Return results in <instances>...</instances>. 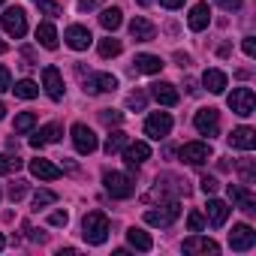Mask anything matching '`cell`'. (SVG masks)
<instances>
[{"instance_id": "cell-1", "label": "cell", "mask_w": 256, "mask_h": 256, "mask_svg": "<svg viewBox=\"0 0 256 256\" xmlns=\"http://www.w3.org/2000/svg\"><path fill=\"white\" fill-rule=\"evenodd\" d=\"M82 238L88 244H102L108 238V217L102 211H90L82 220Z\"/></svg>"}, {"instance_id": "cell-2", "label": "cell", "mask_w": 256, "mask_h": 256, "mask_svg": "<svg viewBox=\"0 0 256 256\" xmlns=\"http://www.w3.org/2000/svg\"><path fill=\"white\" fill-rule=\"evenodd\" d=\"M102 184H106L108 196H114V199H130V196L136 193L133 178L124 175V172H106V175H102Z\"/></svg>"}, {"instance_id": "cell-3", "label": "cell", "mask_w": 256, "mask_h": 256, "mask_svg": "<svg viewBox=\"0 0 256 256\" xmlns=\"http://www.w3.org/2000/svg\"><path fill=\"white\" fill-rule=\"evenodd\" d=\"M4 30H6L10 36H16V40H22V36L28 34V16H24L22 6H10V10L4 12Z\"/></svg>"}, {"instance_id": "cell-4", "label": "cell", "mask_w": 256, "mask_h": 256, "mask_svg": "<svg viewBox=\"0 0 256 256\" xmlns=\"http://www.w3.org/2000/svg\"><path fill=\"white\" fill-rule=\"evenodd\" d=\"M229 108H232L235 114H241V118L253 114V108H256V96H253V90H250V88H235V90L229 94Z\"/></svg>"}, {"instance_id": "cell-5", "label": "cell", "mask_w": 256, "mask_h": 256, "mask_svg": "<svg viewBox=\"0 0 256 256\" xmlns=\"http://www.w3.org/2000/svg\"><path fill=\"white\" fill-rule=\"evenodd\" d=\"M169 130H172V114L169 112H154L148 120H145V136H151V139H166L169 136Z\"/></svg>"}, {"instance_id": "cell-6", "label": "cell", "mask_w": 256, "mask_h": 256, "mask_svg": "<svg viewBox=\"0 0 256 256\" xmlns=\"http://www.w3.org/2000/svg\"><path fill=\"white\" fill-rule=\"evenodd\" d=\"M181 214V205L178 202H169V205H163L160 211H145V223H151V226H160V229H166V226H172L175 223V217Z\"/></svg>"}, {"instance_id": "cell-7", "label": "cell", "mask_w": 256, "mask_h": 256, "mask_svg": "<svg viewBox=\"0 0 256 256\" xmlns=\"http://www.w3.org/2000/svg\"><path fill=\"white\" fill-rule=\"evenodd\" d=\"M193 124H196V130L202 136H217L220 133V114H217V108H199L196 118H193Z\"/></svg>"}, {"instance_id": "cell-8", "label": "cell", "mask_w": 256, "mask_h": 256, "mask_svg": "<svg viewBox=\"0 0 256 256\" xmlns=\"http://www.w3.org/2000/svg\"><path fill=\"white\" fill-rule=\"evenodd\" d=\"M72 145H76L78 154H94L96 151V136H94V130L88 124H76L72 126Z\"/></svg>"}, {"instance_id": "cell-9", "label": "cell", "mask_w": 256, "mask_h": 256, "mask_svg": "<svg viewBox=\"0 0 256 256\" xmlns=\"http://www.w3.org/2000/svg\"><path fill=\"white\" fill-rule=\"evenodd\" d=\"M256 244V232L247 226V223H238V226H232V232H229V247L232 250H250Z\"/></svg>"}, {"instance_id": "cell-10", "label": "cell", "mask_w": 256, "mask_h": 256, "mask_svg": "<svg viewBox=\"0 0 256 256\" xmlns=\"http://www.w3.org/2000/svg\"><path fill=\"white\" fill-rule=\"evenodd\" d=\"M208 157H211L208 142H187L181 148V160L190 163V166H202V163H208Z\"/></svg>"}, {"instance_id": "cell-11", "label": "cell", "mask_w": 256, "mask_h": 256, "mask_svg": "<svg viewBox=\"0 0 256 256\" xmlns=\"http://www.w3.org/2000/svg\"><path fill=\"white\" fill-rule=\"evenodd\" d=\"M226 190H229V199H232L241 211H247V214H253V211H256V196L250 193V187H247V184H229Z\"/></svg>"}, {"instance_id": "cell-12", "label": "cell", "mask_w": 256, "mask_h": 256, "mask_svg": "<svg viewBox=\"0 0 256 256\" xmlns=\"http://www.w3.org/2000/svg\"><path fill=\"white\" fill-rule=\"evenodd\" d=\"M64 40H66V46H70V48H76V52H84V48L94 42L90 30H88V28H82V24H70V28H66V34H64Z\"/></svg>"}, {"instance_id": "cell-13", "label": "cell", "mask_w": 256, "mask_h": 256, "mask_svg": "<svg viewBox=\"0 0 256 256\" xmlns=\"http://www.w3.org/2000/svg\"><path fill=\"white\" fill-rule=\"evenodd\" d=\"M114 88H118V78L112 72H96L84 82V94H108Z\"/></svg>"}, {"instance_id": "cell-14", "label": "cell", "mask_w": 256, "mask_h": 256, "mask_svg": "<svg viewBox=\"0 0 256 256\" xmlns=\"http://www.w3.org/2000/svg\"><path fill=\"white\" fill-rule=\"evenodd\" d=\"M42 84H46V94L52 100H64V78H60L58 66H46L42 70Z\"/></svg>"}, {"instance_id": "cell-15", "label": "cell", "mask_w": 256, "mask_h": 256, "mask_svg": "<svg viewBox=\"0 0 256 256\" xmlns=\"http://www.w3.org/2000/svg\"><path fill=\"white\" fill-rule=\"evenodd\" d=\"M151 157V148L145 145V142H126L124 145V160H126V166H130V169H136V166H142L145 160Z\"/></svg>"}, {"instance_id": "cell-16", "label": "cell", "mask_w": 256, "mask_h": 256, "mask_svg": "<svg viewBox=\"0 0 256 256\" xmlns=\"http://www.w3.org/2000/svg\"><path fill=\"white\" fill-rule=\"evenodd\" d=\"M130 36L136 40V42H151L154 36H157V28L148 22V18H142V16H136L133 22H130Z\"/></svg>"}, {"instance_id": "cell-17", "label": "cell", "mask_w": 256, "mask_h": 256, "mask_svg": "<svg viewBox=\"0 0 256 256\" xmlns=\"http://www.w3.org/2000/svg\"><path fill=\"white\" fill-rule=\"evenodd\" d=\"M151 96L160 102V106H178V90H175V84H169V82H154L151 84Z\"/></svg>"}, {"instance_id": "cell-18", "label": "cell", "mask_w": 256, "mask_h": 256, "mask_svg": "<svg viewBox=\"0 0 256 256\" xmlns=\"http://www.w3.org/2000/svg\"><path fill=\"white\" fill-rule=\"evenodd\" d=\"M229 145H232V148H241V151H253V145H256V130H250V126H238V130L229 133Z\"/></svg>"}, {"instance_id": "cell-19", "label": "cell", "mask_w": 256, "mask_h": 256, "mask_svg": "<svg viewBox=\"0 0 256 256\" xmlns=\"http://www.w3.org/2000/svg\"><path fill=\"white\" fill-rule=\"evenodd\" d=\"M60 136H64L60 124H46V126H42V130H40L36 136H30V145H34V148H42V145H54Z\"/></svg>"}, {"instance_id": "cell-20", "label": "cell", "mask_w": 256, "mask_h": 256, "mask_svg": "<svg viewBox=\"0 0 256 256\" xmlns=\"http://www.w3.org/2000/svg\"><path fill=\"white\" fill-rule=\"evenodd\" d=\"M187 24H190V30H205V28L211 24V10H208V4H196V6L190 10V16H187Z\"/></svg>"}, {"instance_id": "cell-21", "label": "cell", "mask_w": 256, "mask_h": 256, "mask_svg": "<svg viewBox=\"0 0 256 256\" xmlns=\"http://www.w3.org/2000/svg\"><path fill=\"white\" fill-rule=\"evenodd\" d=\"M205 214H208V223H211L214 229H220V226L226 223V217H229V205H226V202H220V199H208Z\"/></svg>"}, {"instance_id": "cell-22", "label": "cell", "mask_w": 256, "mask_h": 256, "mask_svg": "<svg viewBox=\"0 0 256 256\" xmlns=\"http://www.w3.org/2000/svg\"><path fill=\"white\" fill-rule=\"evenodd\" d=\"M30 172H34L36 178H42V181H58V178H60V169H58L54 163H48V160H42V157H36V160H30Z\"/></svg>"}, {"instance_id": "cell-23", "label": "cell", "mask_w": 256, "mask_h": 256, "mask_svg": "<svg viewBox=\"0 0 256 256\" xmlns=\"http://www.w3.org/2000/svg\"><path fill=\"white\" fill-rule=\"evenodd\" d=\"M36 40H40L42 48L54 52V48H58V30H54V24H52V22H42V24L36 28Z\"/></svg>"}, {"instance_id": "cell-24", "label": "cell", "mask_w": 256, "mask_h": 256, "mask_svg": "<svg viewBox=\"0 0 256 256\" xmlns=\"http://www.w3.org/2000/svg\"><path fill=\"white\" fill-rule=\"evenodd\" d=\"M220 247L211 241V238H199V235H193V238H187L184 241V253H217Z\"/></svg>"}, {"instance_id": "cell-25", "label": "cell", "mask_w": 256, "mask_h": 256, "mask_svg": "<svg viewBox=\"0 0 256 256\" xmlns=\"http://www.w3.org/2000/svg\"><path fill=\"white\" fill-rule=\"evenodd\" d=\"M133 64H136V72H148V76H154V72L163 70V60L157 54H136Z\"/></svg>"}, {"instance_id": "cell-26", "label": "cell", "mask_w": 256, "mask_h": 256, "mask_svg": "<svg viewBox=\"0 0 256 256\" xmlns=\"http://www.w3.org/2000/svg\"><path fill=\"white\" fill-rule=\"evenodd\" d=\"M202 84H205L211 94H223V90H226V72H220V70H205Z\"/></svg>"}, {"instance_id": "cell-27", "label": "cell", "mask_w": 256, "mask_h": 256, "mask_svg": "<svg viewBox=\"0 0 256 256\" xmlns=\"http://www.w3.org/2000/svg\"><path fill=\"white\" fill-rule=\"evenodd\" d=\"M126 238H130V244L136 247V250H142V253H148L151 247H154V241H151V235L145 232V229H130V232H126Z\"/></svg>"}, {"instance_id": "cell-28", "label": "cell", "mask_w": 256, "mask_h": 256, "mask_svg": "<svg viewBox=\"0 0 256 256\" xmlns=\"http://www.w3.org/2000/svg\"><path fill=\"white\" fill-rule=\"evenodd\" d=\"M100 24H102L108 34H112V30H118V28H120V10H118V6L102 10V12H100Z\"/></svg>"}, {"instance_id": "cell-29", "label": "cell", "mask_w": 256, "mask_h": 256, "mask_svg": "<svg viewBox=\"0 0 256 256\" xmlns=\"http://www.w3.org/2000/svg\"><path fill=\"white\" fill-rule=\"evenodd\" d=\"M126 142H130V139H126V133H120V130H114V133H112V136L106 139V148H102V151H106V154L112 157V154H118V151H124V145H126Z\"/></svg>"}, {"instance_id": "cell-30", "label": "cell", "mask_w": 256, "mask_h": 256, "mask_svg": "<svg viewBox=\"0 0 256 256\" xmlns=\"http://www.w3.org/2000/svg\"><path fill=\"white\" fill-rule=\"evenodd\" d=\"M10 90H16V96H22V100H34V96H40V88L30 82V78H22L16 88H10Z\"/></svg>"}, {"instance_id": "cell-31", "label": "cell", "mask_w": 256, "mask_h": 256, "mask_svg": "<svg viewBox=\"0 0 256 256\" xmlns=\"http://www.w3.org/2000/svg\"><path fill=\"white\" fill-rule=\"evenodd\" d=\"M22 169V157L18 154H0V175H10Z\"/></svg>"}, {"instance_id": "cell-32", "label": "cell", "mask_w": 256, "mask_h": 256, "mask_svg": "<svg viewBox=\"0 0 256 256\" xmlns=\"http://www.w3.org/2000/svg\"><path fill=\"white\" fill-rule=\"evenodd\" d=\"M118 54H120V40L114 36L100 40V58H118Z\"/></svg>"}, {"instance_id": "cell-33", "label": "cell", "mask_w": 256, "mask_h": 256, "mask_svg": "<svg viewBox=\"0 0 256 256\" xmlns=\"http://www.w3.org/2000/svg\"><path fill=\"white\" fill-rule=\"evenodd\" d=\"M34 126H36V114L34 112H22L16 118V133H30Z\"/></svg>"}, {"instance_id": "cell-34", "label": "cell", "mask_w": 256, "mask_h": 256, "mask_svg": "<svg viewBox=\"0 0 256 256\" xmlns=\"http://www.w3.org/2000/svg\"><path fill=\"white\" fill-rule=\"evenodd\" d=\"M52 202H58V193H52V190H36L34 193V208L40 211L42 205H52Z\"/></svg>"}, {"instance_id": "cell-35", "label": "cell", "mask_w": 256, "mask_h": 256, "mask_svg": "<svg viewBox=\"0 0 256 256\" xmlns=\"http://www.w3.org/2000/svg\"><path fill=\"white\" fill-rule=\"evenodd\" d=\"M34 4H36L46 16H60V12H64V6H60V4H54V0H34Z\"/></svg>"}, {"instance_id": "cell-36", "label": "cell", "mask_w": 256, "mask_h": 256, "mask_svg": "<svg viewBox=\"0 0 256 256\" xmlns=\"http://www.w3.org/2000/svg\"><path fill=\"white\" fill-rule=\"evenodd\" d=\"M120 118H124V114H120V112H114V108H102V112H100V120H102L106 126H114V124H120Z\"/></svg>"}, {"instance_id": "cell-37", "label": "cell", "mask_w": 256, "mask_h": 256, "mask_svg": "<svg viewBox=\"0 0 256 256\" xmlns=\"http://www.w3.org/2000/svg\"><path fill=\"white\" fill-rule=\"evenodd\" d=\"M24 193H28V181H16V184H10V199H12V202L24 199Z\"/></svg>"}, {"instance_id": "cell-38", "label": "cell", "mask_w": 256, "mask_h": 256, "mask_svg": "<svg viewBox=\"0 0 256 256\" xmlns=\"http://www.w3.org/2000/svg\"><path fill=\"white\" fill-rule=\"evenodd\" d=\"M202 226H205L202 214H199V211H190V214H187V229H190V232H202Z\"/></svg>"}, {"instance_id": "cell-39", "label": "cell", "mask_w": 256, "mask_h": 256, "mask_svg": "<svg viewBox=\"0 0 256 256\" xmlns=\"http://www.w3.org/2000/svg\"><path fill=\"white\" fill-rule=\"evenodd\" d=\"M126 106L136 108V112H142V108H145V94H142V90H133L130 96H126Z\"/></svg>"}, {"instance_id": "cell-40", "label": "cell", "mask_w": 256, "mask_h": 256, "mask_svg": "<svg viewBox=\"0 0 256 256\" xmlns=\"http://www.w3.org/2000/svg\"><path fill=\"white\" fill-rule=\"evenodd\" d=\"M199 184H202V193H208V196H211V193H217V187H220V184H217V178H211V175H205Z\"/></svg>"}, {"instance_id": "cell-41", "label": "cell", "mask_w": 256, "mask_h": 256, "mask_svg": "<svg viewBox=\"0 0 256 256\" xmlns=\"http://www.w3.org/2000/svg\"><path fill=\"white\" fill-rule=\"evenodd\" d=\"M12 88V78H10V70L4 66V64H0V94H4V90H10Z\"/></svg>"}, {"instance_id": "cell-42", "label": "cell", "mask_w": 256, "mask_h": 256, "mask_svg": "<svg viewBox=\"0 0 256 256\" xmlns=\"http://www.w3.org/2000/svg\"><path fill=\"white\" fill-rule=\"evenodd\" d=\"M48 223H52V226H66V223H70V214H66V211H54V214L48 217Z\"/></svg>"}, {"instance_id": "cell-43", "label": "cell", "mask_w": 256, "mask_h": 256, "mask_svg": "<svg viewBox=\"0 0 256 256\" xmlns=\"http://www.w3.org/2000/svg\"><path fill=\"white\" fill-rule=\"evenodd\" d=\"M217 6L226 10V12H238L241 10V0H217Z\"/></svg>"}, {"instance_id": "cell-44", "label": "cell", "mask_w": 256, "mask_h": 256, "mask_svg": "<svg viewBox=\"0 0 256 256\" xmlns=\"http://www.w3.org/2000/svg\"><path fill=\"white\" fill-rule=\"evenodd\" d=\"M241 48H244V54H247V58H256V40H253V36H244Z\"/></svg>"}, {"instance_id": "cell-45", "label": "cell", "mask_w": 256, "mask_h": 256, "mask_svg": "<svg viewBox=\"0 0 256 256\" xmlns=\"http://www.w3.org/2000/svg\"><path fill=\"white\" fill-rule=\"evenodd\" d=\"M96 4H100V0H78V10L82 12H90V10H96Z\"/></svg>"}, {"instance_id": "cell-46", "label": "cell", "mask_w": 256, "mask_h": 256, "mask_svg": "<svg viewBox=\"0 0 256 256\" xmlns=\"http://www.w3.org/2000/svg\"><path fill=\"white\" fill-rule=\"evenodd\" d=\"M160 4H163V6H166V10H178V6H181V4H184V0H160Z\"/></svg>"}, {"instance_id": "cell-47", "label": "cell", "mask_w": 256, "mask_h": 256, "mask_svg": "<svg viewBox=\"0 0 256 256\" xmlns=\"http://www.w3.org/2000/svg\"><path fill=\"white\" fill-rule=\"evenodd\" d=\"M4 118H6V106H4V102H0V120H4Z\"/></svg>"}, {"instance_id": "cell-48", "label": "cell", "mask_w": 256, "mask_h": 256, "mask_svg": "<svg viewBox=\"0 0 256 256\" xmlns=\"http://www.w3.org/2000/svg\"><path fill=\"white\" fill-rule=\"evenodd\" d=\"M139 4H142V6H151V4H154V0H139Z\"/></svg>"}, {"instance_id": "cell-49", "label": "cell", "mask_w": 256, "mask_h": 256, "mask_svg": "<svg viewBox=\"0 0 256 256\" xmlns=\"http://www.w3.org/2000/svg\"><path fill=\"white\" fill-rule=\"evenodd\" d=\"M4 247H6V241H4V235H0V250H4Z\"/></svg>"}, {"instance_id": "cell-50", "label": "cell", "mask_w": 256, "mask_h": 256, "mask_svg": "<svg viewBox=\"0 0 256 256\" xmlns=\"http://www.w3.org/2000/svg\"><path fill=\"white\" fill-rule=\"evenodd\" d=\"M4 52H6V42H0V54H4Z\"/></svg>"}, {"instance_id": "cell-51", "label": "cell", "mask_w": 256, "mask_h": 256, "mask_svg": "<svg viewBox=\"0 0 256 256\" xmlns=\"http://www.w3.org/2000/svg\"><path fill=\"white\" fill-rule=\"evenodd\" d=\"M4 4H6V0H0V6H4Z\"/></svg>"}]
</instances>
